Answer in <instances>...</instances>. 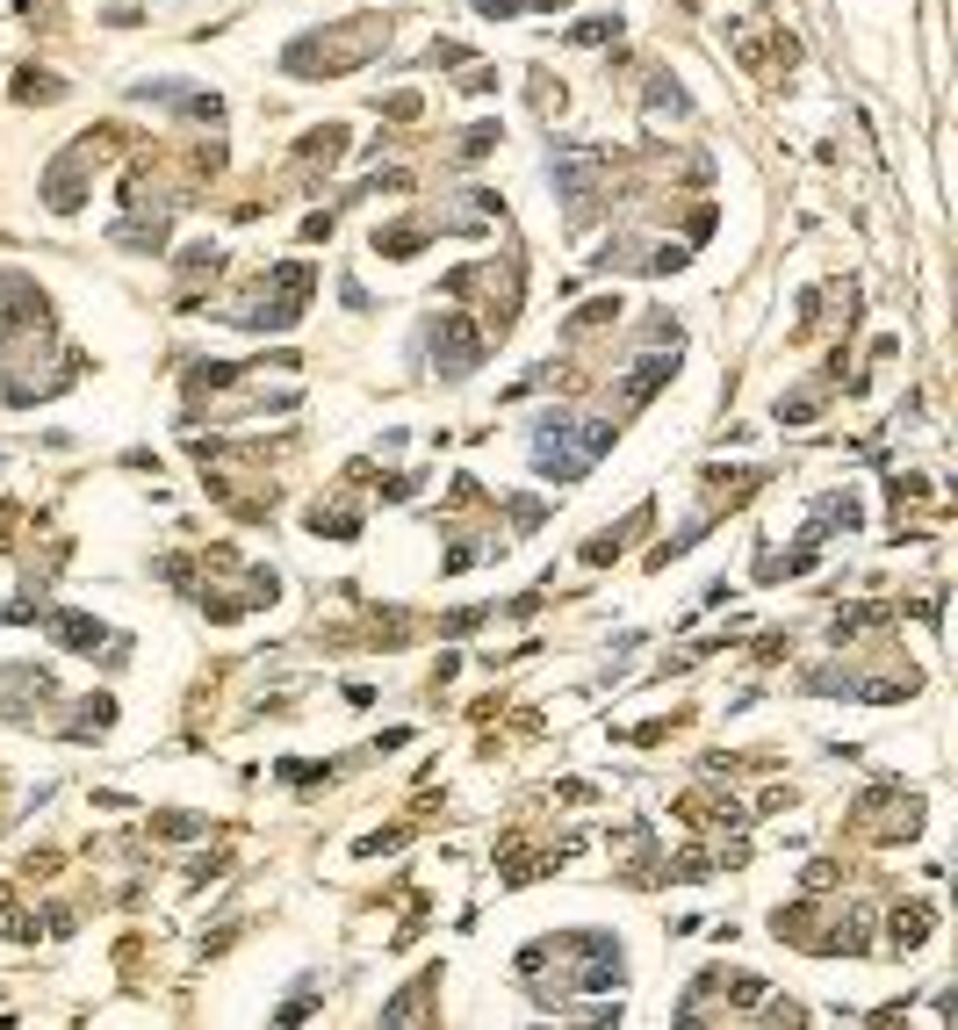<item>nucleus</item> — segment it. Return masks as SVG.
<instances>
[{"mask_svg":"<svg viewBox=\"0 0 958 1030\" xmlns=\"http://www.w3.org/2000/svg\"><path fill=\"white\" fill-rule=\"evenodd\" d=\"M612 447V432L606 426H576V418H540V432H534V468L540 476H584V468L598 462V454H606Z\"/></svg>","mask_w":958,"mask_h":1030,"instance_id":"obj_1","label":"nucleus"},{"mask_svg":"<svg viewBox=\"0 0 958 1030\" xmlns=\"http://www.w3.org/2000/svg\"><path fill=\"white\" fill-rule=\"evenodd\" d=\"M923 923H930L923 909H908V915H893V945H923Z\"/></svg>","mask_w":958,"mask_h":1030,"instance_id":"obj_2","label":"nucleus"}]
</instances>
